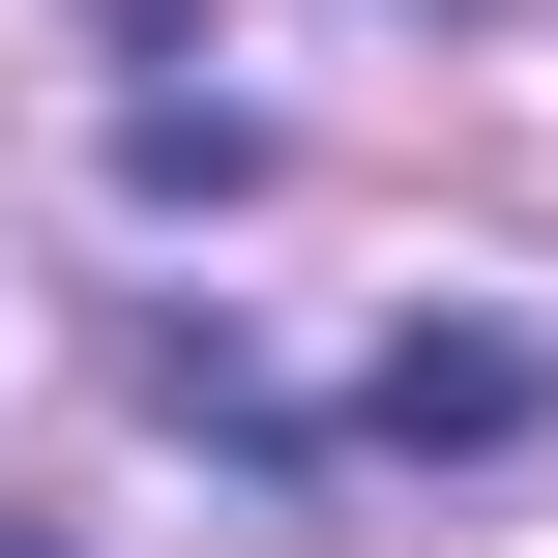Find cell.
Listing matches in <instances>:
<instances>
[{
    "mask_svg": "<svg viewBox=\"0 0 558 558\" xmlns=\"http://www.w3.org/2000/svg\"><path fill=\"white\" fill-rule=\"evenodd\" d=\"M0 558H59V530H0Z\"/></svg>",
    "mask_w": 558,
    "mask_h": 558,
    "instance_id": "6da1fadb",
    "label": "cell"
}]
</instances>
